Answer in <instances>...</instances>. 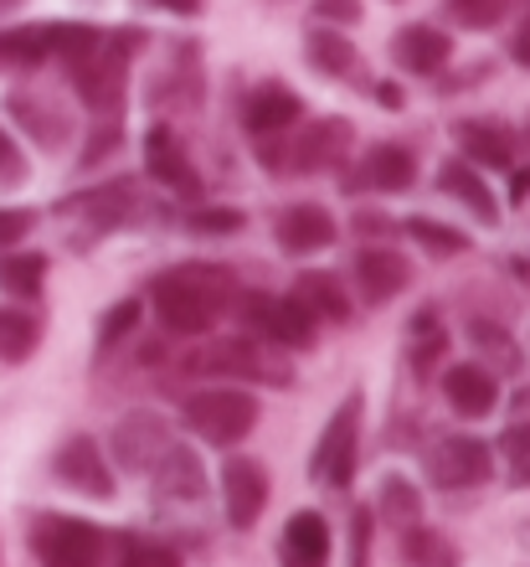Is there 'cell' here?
<instances>
[{
  "label": "cell",
  "mask_w": 530,
  "mask_h": 567,
  "mask_svg": "<svg viewBox=\"0 0 530 567\" xmlns=\"http://www.w3.org/2000/svg\"><path fill=\"white\" fill-rule=\"evenodd\" d=\"M438 192L458 196L464 207L479 217V227H500V207H495V192H489L485 181H479V171H474L469 161H448L438 171Z\"/></svg>",
  "instance_id": "d4e9b609"
},
{
  "label": "cell",
  "mask_w": 530,
  "mask_h": 567,
  "mask_svg": "<svg viewBox=\"0 0 530 567\" xmlns=\"http://www.w3.org/2000/svg\"><path fill=\"white\" fill-rule=\"evenodd\" d=\"M443 351H448V336H443L438 310H417L413 326H407V361L417 372H427V367H438Z\"/></svg>",
  "instance_id": "f1b7e54d"
},
{
  "label": "cell",
  "mask_w": 530,
  "mask_h": 567,
  "mask_svg": "<svg viewBox=\"0 0 530 567\" xmlns=\"http://www.w3.org/2000/svg\"><path fill=\"white\" fill-rule=\"evenodd\" d=\"M454 140L469 165H500L505 171V165L516 161V130L500 120H464V124H454Z\"/></svg>",
  "instance_id": "44dd1931"
},
{
  "label": "cell",
  "mask_w": 530,
  "mask_h": 567,
  "mask_svg": "<svg viewBox=\"0 0 530 567\" xmlns=\"http://www.w3.org/2000/svg\"><path fill=\"white\" fill-rule=\"evenodd\" d=\"M149 475H155L160 495H170V501H201L207 495V470H201V460H196L191 449H180V444L165 449L160 460L149 464Z\"/></svg>",
  "instance_id": "603a6c76"
},
{
  "label": "cell",
  "mask_w": 530,
  "mask_h": 567,
  "mask_svg": "<svg viewBox=\"0 0 530 567\" xmlns=\"http://www.w3.org/2000/svg\"><path fill=\"white\" fill-rule=\"evenodd\" d=\"M186 227H191V233H237V227H242V212H232V207H217V212H191V217H186Z\"/></svg>",
  "instance_id": "8d00e7d4"
},
{
  "label": "cell",
  "mask_w": 530,
  "mask_h": 567,
  "mask_svg": "<svg viewBox=\"0 0 530 567\" xmlns=\"http://www.w3.org/2000/svg\"><path fill=\"white\" fill-rule=\"evenodd\" d=\"M37 341H42V326L31 320L27 310H6L0 315V361H27L31 351H37Z\"/></svg>",
  "instance_id": "4dcf8cb0"
},
{
  "label": "cell",
  "mask_w": 530,
  "mask_h": 567,
  "mask_svg": "<svg viewBox=\"0 0 530 567\" xmlns=\"http://www.w3.org/2000/svg\"><path fill=\"white\" fill-rule=\"evenodd\" d=\"M510 58L520 62V68H530V16L516 27V42H510Z\"/></svg>",
  "instance_id": "b9f144b4"
},
{
  "label": "cell",
  "mask_w": 530,
  "mask_h": 567,
  "mask_svg": "<svg viewBox=\"0 0 530 567\" xmlns=\"http://www.w3.org/2000/svg\"><path fill=\"white\" fill-rule=\"evenodd\" d=\"M433 567H458V557L448 553V557H438V563H433Z\"/></svg>",
  "instance_id": "f6af8a7d"
},
{
  "label": "cell",
  "mask_w": 530,
  "mask_h": 567,
  "mask_svg": "<svg viewBox=\"0 0 530 567\" xmlns=\"http://www.w3.org/2000/svg\"><path fill=\"white\" fill-rule=\"evenodd\" d=\"M376 99H382L386 109H402V89H382V93H376Z\"/></svg>",
  "instance_id": "ee69618b"
},
{
  "label": "cell",
  "mask_w": 530,
  "mask_h": 567,
  "mask_svg": "<svg viewBox=\"0 0 530 567\" xmlns=\"http://www.w3.org/2000/svg\"><path fill=\"white\" fill-rule=\"evenodd\" d=\"M134 42H139L134 31H114V37H98L83 58L67 62L73 93L98 114V120H118V109H124V78H129Z\"/></svg>",
  "instance_id": "3957f363"
},
{
  "label": "cell",
  "mask_w": 530,
  "mask_h": 567,
  "mask_svg": "<svg viewBox=\"0 0 530 567\" xmlns=\"http://www.w3.org/2000/svg\"><path fill=\"white\" fill-rule=\"evenodd\" d=\"M21 181H27V161H21L15 140L0 130V192H6V186H21Z\"/></svg>",
  "instance_id": "74e56055"
},
{
  "label": "cell",
  "mask_w": 530,
  "mask_h": 567,
  "mask_svg": "<svg viewBox=\"0 0 530 567\" xmlns=\"http://www.w3.org/2000/svg\"><path fill=\"white\" fill-rule=\"evenodd\" d=\"M423 470L438 491H469V485H485L495 475V454H489L485 439L454 433V439H438V444L427 449Z\"/></svg>",
  "instance_id": "ba28073f"
},
{
  "label": "cell",
  "mask_w": 530,
  "mask_h": 567,
  "mask_svg": "<svg viewBox=\"0 0 530 567\" xmlns=\"http://www.w3.org/2000/svg\"><path fill=\"white\" fill-rule=\"evenodd\" d=\"M145 165H149V176L160 181V186H170V192H196L191 155H186V145H180V135L170 130V124H149Z\"/></svg>",
  "instance_id": "d6986e66"
},
{
  "label": "cell",
  "mask_w": 530,
  "mask_h": 567,
  "mask_svg": "<svg viewBox=\"0 0 530 567\" xmlns=\"http://www.w3.org/2000/svg\"><path fill=\"white\" fill-rule=\"evenodd\" d=\"M46 284V258L42 254H6L0 258V289L15 299H37Z\"/></svg>",
  "instance_id": "f546056e"
},
{
  "label": "cell",
  "mask_w": 530,
  "mask_h": 567,
  "mask_svg": "<svg viewBox=\"0 0 530 567\" xmlns=\"http://www.w3.org/2000/svg\"><path fill=\"white\" fill-rule=\"evenodd\" d=\"M304 120V104H299L294 89H283V83H263V89L248 93V104H242V124H248L252 135H283V130H294Z\"/></svg>",
  "instance_id": "ac0fdd59"
},
{
  "label": "cell",
  "mask_w": 530,
  "mask_h": 567,
  "mask_svg": "<svg viewBox=\"0 0 530 567\" xmlns=\"http://www.w3.org/2000/svg\"><path fill=\"white\" fill-rule=\"evenodd\" d=\"M351 150V124L345 120H314L304 130H283V135H263L258 140V161L273 176H310L324 165H340Z\"/></svg>",
  "instance_id": "7a4b0ae2"
},
{
  "label": "cell",
  "mask_w": 530,
  "mask_h": 567,
  "mask_svg": "<svg viewBox=\"0 0 530 567\" xmlns=\"http://www.w3.org/2000/svg\"><path fill=\"white\" fill-rule=\"evenodd\" d=\"M273 238H279L283 254H320V248H330L335 243V217L324 207H314V202H289V207L273 217Z\"/></svg>",
  "instance_id": "4fadbf2b"
},
{
  "label": "cell",
  "mask_w": 530,
  "mask_h": 567,
  "mask_svg": "<svg viewBox=\"0 0 530 567\" xmlns=\"http://www.w3.org/2000/svg\"><path fill=\"white\" fill-rule=\"evenodd\" d=\"M31 553L42 557V567H104L108 532H98L83 516H37Z\"/></svg>",
  "instance_id": "5b68a950"
},
{
  "label": "cell",
  "mask_w": 530,
  "mask_h": 567,
  "mask_svg": "<svg viewBox=\"0 0 530 567\" xmlns=\"http://www.w3.org/2000/svg\"><path fill=\"white\" fill-rule=\"evenodd\" d=\"M279 563L283 567H330V522H324L320 511H294L283 522Z\"/></svg>",
  "instance_id": "e0dca14e"
},
{
  "label": "cell",
  "mask_w": 530,
  "mask_h": 567,
  "mask_svg": "<svg viewBox=\"0 0 530 567\" xmlns=\"http://www.w3.org/2000/svg\"><path fill=\"white\" fill-rule=\"evenodd\" d=\"M407 284H413V264H407L397 248H361V254H355V289H361L366 305L397 299Z\"/></svg>",
  "instance_id": "9a60e30c"
},
{
  "label": "cell",
  "mask_w": 530,
  "mask_h": 567,
  "mask_svg": "<svg viewBox=\"0 0 530 567\" xmlns=\"http://www.w3.org/2000/svg\"><path fill=\"white\" fill-rule=\"evenodd\" d=\"M6 109H11V120L27 130V140H37L42 150H62L67 145V114H62L52 99L42 93H6Z\"/></svg>",
  "instance_id": "ffe728a7"
},
{
  "label": "cell",
  "mask_w": 530,
  "mask_h": 567,
  "mask_svg": "<svg viewBox=\"0 0 530 567\" xmlns=\"http://www.w3.org/2000/svg\"><path fill=\"white\" fill-rule=\"evenodd\" d=\"M31 233V212H15V207H0V248H15V243Z\"/></svg>",
  "instance_id": "ab89813d"
},
{
  "label": "cell",
  "mask_w": 530,
  "mask_h": 567,
  "mask_svg": "<svg viewBox=\"0 0 530 567\" xmlns=\"http://www.w3.org/2000/svg\"><path fill=\"white\" fill-rule=\"evenodd\" d=\"M294 299L304 305V310L314 315V320H351V289L340 284V274L330 269H310L294 279Z\"/></svg>",
  "instance_id": "cb8c5ba5"
},
{
  "label": "cell",
  "mask_w": 530,
  "mask_h": 567,
  "mask_svg": "<svg viewBox=\"0 0 530 567\" xmlns=\"http://www.w3.org/2000/svg\"><path fill=\"white\" fill-rule=\"evenodd\" d=\"M314 16H320V21L351 27V21H361V0H314Z\"/></svg>",
  "instance_id": "60d3db41"
},
{
  "label": "cell",
  "mask_w": 530,
  "mask_h": 567,
  "mask_svg": "<svg viewBox=\"0 0 530 567\" xmlns=\"http://www.w3.org/2000/svg\"><path fill=\"white\" fill-rule=\"evenodd\" d=\"M165 449H170V423L160 413H129V419L108 433V454L129 475H149V464L160 460Z\"/></svg>",
  "instance_id": "7c38bea8"
},
{
  "label": "cell",
  "mask_w": 530,
  "mask_h": 567,
  "mask_svg": "<svg viewBox=\"0 0 530 567\" xmlns=\"http://www.w3.org/2000/svg\"><path fill=\"white\" fill-rule=\"evenodd\" d=\"M443 398H448L458 419H485L500 403V382H495L485 361H458V367L443 372Z\"/></svg>",
  "instance_id": "5bb4252c"
},
{
  "label": "cell",
  "mask_w": 530,
  "mask_h": 567,
  "mask_svg": "<svg viewBox=\"0 0 530 567\" xmlns=\"http://www.w3.org/2000/svg\"><path fill=\"white\" fill-rule=\"evenodd\" d=\"M118 140H124V130H118V120H104L98 130H93V145L83 150V165H98L104 155H114Z\"/></svg>",
  "instance_id": "f35d334b"
},
{
  "label": "cell",
  "mask_w": 530,
  "mask_h": 567,
  "mask_svg": "<svg viewBox=\"0 0 530 567\" xmlns=\"http://www.w3.org/2000/svg\"><path fill=\"white\" fill-rule=\"evenodd\" d=\"M505 11H510V0H448V21L469 31H489Z\"/></svg>",
  "instance_id": "836d02e7"
},
{
  "label": "cell",
  "mask_w": 530,
  "mask_h": 567,
  "mask_svg": "<svg viewBox=\"0 0 530 567\" xmlns=\"http://www.w3.org/2000/svg\"><path fill=\"white\" fill-rule=\"evenodd\" d=\"M268 506V470L252 454H227L221 464V511L232 532H252Z\"/></svg>",
  "instance_id": "30bf717a"
},
{
  "label": "cell",
  "mask_w": 530,
  "mask_h": 567,
  "mask_svg": "<svg viewBox=\"0 0 530 567\" xmlns=\"http://www.w3.org/2000/svg\"><path fill=\"white\" fill-rule=\"evenodd\" d=\"M355 454H361V392H351L345 403L330 413L320 444L310 454V475L330 491H345L355 480Z\"/></svg>",
  "instance_id": "8992f818"
},
{
  "label": "cell",
  "mask_w": 530,
  "mask_h": 567,
  "mask_svg": "<svg viewBox=\"0 0 530 567\" xmlns=\"http://www.w3.org/2000/svg\"><path fill=\"white\" fill-rule=\"evenodd\" d=\"M52 475H58L62 485H73L77 495H89V501H108V495H114V470H108V454L98 449L93 433H73V439L52 454Z\"/></svg>",
  "instance_id": "8fae6325"
},
{
  "label": "cell",
  "mask_w": 530,
  "mask_h": 567,
  "mask_svg": "<svg viewBox=\"0 0 530 567\" xmlns=\"http://www.w3.org/2000/svg\"><path fill=\"white\" fill-rule=\"evenodd\" d=\"M407 238L423 243V248H427L433 258H458L464 248H469V238H464L458 227L433 223V217H413V223H407Z\"/></svg>",
  "instance_id": "1f68e13d"
},
{
  "label": "cell",
  "mask_w": 530,
  "mask_h": 567,
  "mask_svg": "<svg viewBox=\"0 0 530 567\" xmlns=\"http://www.w3.org/2000/svg\"><path fill=\"white\" fill-rule=\"evenodd\" d=\"M417 181V161L407 145H371L361 155V171L345 181V192H407Z\"/></svg>",
  "instance_id": "2e32d148"
},
{
  "label": "cell",
  "mask_w": 530,
  "mask_h": 567,
  "mask_svg": "<svg viewBox=\"0 0 530 567\" xmlns=\"http://www.w3.org/2000/svg\"><path fill=\"white\" fill-rule=\"evenodd\" d=\"M232 299L237 279L221 264H180L149 284V305L170 336H207L221 310H232Z\"/></svg>",
  "instance_id": "6da1fadb"
},
{
  "label": "cell",
  "mask_w": 530,
  "mask_h": 567,
  "mask_svg": "<svg viewBox=\"0 0 530 567\" xmlns=\"http://www.w3.org/2000/svg\"><path fill=\"white\" fill-rule=\"evenodd\" d=\"M15 6H21V0H0V16H6V11H15Z\"/></svg>",
  "instance_id": "bcb514c9"
},
{
  "label": "cell",
  "mask_w": 530,
  "mask_h": 567,
  "mask_svg": "<svg viewBox=\"0 0 530 567\" xmlns=\"http://www.w3.org/2000/svg\"><path fill=\"white\" fill-rule=\"evenodd\" d=\"M371 516L382 526H392V532H413L417 522H423V495H417V485L407 475H386L382 491H376V506H371Z\"/></svg>",
  "instance_id": "484cf974"
},
{
  "label": "cell",
  "mask_w": 530,
  "mask_h": 567,
  "mask_svg": "<svg viewBox=\"0 0 530 567\" xmlns=\"http://www.w3.org/2000/svg\"><path fill=\"white\" fill-rule=\"evenodd\" d=\"M180 419H186V429H191L196 439H207V444H217V449H232V444H242L252 433V423H258V398L242 388H207L180 408Z\"/></svg>",
  "instance_id": "277c9868"
},
{
  "label": "cell",
  "mask_w": 530,
  "mask_h": 567,
  "mask_svg": "<svg viewBox=\"0 0 530 567\" xmlns=\"http://www.w3.org/2000/svg\"><path fill=\"white\" fill-rule=\"evenodd\" d=\"M371 542H376V516L371 506L351 511V567H371Z\"/></svg>",
  "instance_id": "d590c367"
},
{
  "label": "cell",
  "mask_w": 530,
  "mask_h": 567,
  "mask_svg": "<svg viewBox=\"0 0 530 567\" xmlns=\"http://www.w3.org/2000/svg\"><path fill=\"white\" fill-rule=\"evenodd\" d=\"M392 62L402 73H438L448 62V37L438 27H427V21H413V27H402L392 37Z\"/></svg>",
  "instance_id": "7402d4cb"
},
{
  "label": "cell",
  "mask_w": 530,
  "mask_h": 567,
  "mask_svg": "<svg viewBox=\"0 0 530 567\" xmlns=\"http://www.w3.org/2000/svg\"><path fill=\"white\" fill-rule=\"evenodd\" d=\"M145 320V299H118L114 310H104L98 315V346H114V341H124L134 326Z\"/></svg>",
  "instance_id": "d6a6232c"
},
{
  "label": "cell",
  "mask_w": 530,
  "mask_h": 567,
  "mask_svg": "<svg viewBox=\"0 0 530 567\" xmlns=\"http://www.w3.org/2000/svg\"><path fill=\"white\" fill-rule=\"evenodd\" d=\"M108 553H114L118 567H180V553L170 542L134 537V532H114V537H108Z\"/></svg>",
  "instance_id": "4316f807"
},
{
  "label": "cell",
  "mask_w": 530,
  "mask_h": 567,
  "mask_svg": "<svg viewBox=\"0 0 530 567\" xmlns=\"http://www.w3.org/2000/svg\"><path fill=\"white\" fill-rule=\"evenodd\" d=\"M242 315H248V330H258V336L273 346H289V351H304V346H314V336H320V320H314L294 295H283V299L248 295L242 299Z\"/></svg>",
  "instance_id": "9c48e42d"
},
{
  "label": "cell",
  "mask_w": 530,
  "mask_h": 567,
  "mask_svg": "<svg viewBox=\"0 0 530 567\" xmlns=\"http://www.w3.org/2000/svg\"><path fill=\"white\" fill-rule=\"evenodd\" d=\"M186 372L191 377H258V382H289V367H283L268 346L248 341V336H221L207 341L201 351L186 357Z\"/></svg>",
  "instance_id": "52a82bcc"
},
{
  "label": "cell",
  "mask_w": 530,
  "mask_h": 567,
  "mask_svg": "<svg viewBox=\"0 0 530 567\" xmlns=\"http://www.w3.org/2000/svg\"><path fill=\"white\" fill-rule=\"evenodd\" d=\"M304 58H310V68H320V73H330V78H351L355 73V42H345L340 31L314 27L310 42H304Z\"/></svg>",
  "instance_id": "83f0119b"
},
{
  "label": "cell",
  "mask_w": 530,
  "mask_h": 567,
  "mask_svg": "<svg viewBox=\"0 0 530 567\" xmlns=\"http://www.w3.org/2000/svg\"><path fill=\"white\" fill-rule=\"evenodd\" d=\"M145 6H155V11H170V16H196V11H201V0H145Z\"/></svg>",
  "instance_id": "7bdbcfd3"
},
{
  "label": "cell",
  "mask_w": 530,
  "mask_h": 567,
  "mask_svg": "<svg viewBox=\"0 0 530 567\" xmlns=\"http://www.w3.org/2000/svg\"><path fill=\"white\" fill-rule=\"evenodd\" d=\"M500 454L510 460V480L530 485V423H510L500 433Z\"/></svg>",
  "instance_id": "e575fe53"
}]
</instances>
